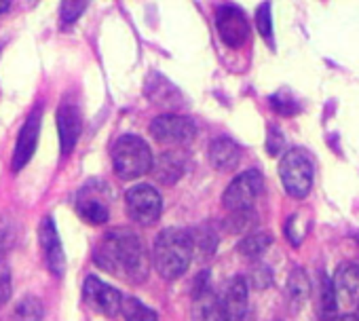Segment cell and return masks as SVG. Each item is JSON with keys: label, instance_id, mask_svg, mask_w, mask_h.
<instances>
[{"label": "cell", "instance_id": "obj_1", "mask_svg": "<svg viewBox=\"0 0 359 321\" xmlns=\"http://www.w3.org/2000/svg\"><path fill=\"white\" fill-rule=\"evenodd\" d=\"M93 258L100 268L129 283H142L148 277V256L144 243L127 228L108 231L100 239Z\"/></svg>", "mask_w": 359, "mask_h": 321}, {"label": "cell", "instance_id": "obj_2", "mask_svg": "<svg viewBox=\"0 0 359 321\" xmlns=\"http://www.w3.org/2000/svg\"><path fill=\"white\" fill-rule=\"evenodd\" d=\"M191 233L182 228H163L154 239L152 264L163 279H177L189 271L193 260Z\"/></svg>", "mask_w": 359, "mask_h": 321}, {"label": "cell", "instance_id": "obj_3", "mask_svg": "<svg viewBox=\"0 0 359 321\" xmlns=\"http://www.w3.org/2000/svg\"><path fill=\"white\" fill-rule=\"evenodd\" d=\"M112 165L123 180H135L148 174L152 168L150 146L137 135H121L112 146Z\"/></svg>", "mask_w": 359, "mask_h": 321}, {"label": "cell", "instance_id": "obj_4", "mask_svg": "<svg viewBox=\"0 0 359 321\" xmlns=\"http://www.w3.org/2000/svg\"><path fill=\"white\" fill-rule=\"evenodd\" d=\"M279 176L283 189L294 199H304L313 186V160L302 148L287 150L279 160Z\"/></svg>", "mask_w": 359, "mask_h": 321}, {"label": "cell", "instance_id": "obj_5", "mask_svg": "<svg viewBox=\"0 0 359 321\" xmlns=\"http://www.w3.org/2000/svg\"><path fill=\"white\" fill-rule=\"evenodd\" d=\"M262 189H264L262 174L256 172V170H248V172L239 174L229 184V189L224 191V197H222V205L231 214L233 212H241V210H252V205L260 197Z\"/></svg>", "mask_w": 359, "mask_h": 321}, {"label": "cell", "instance_id": "obj_6", "mask_svg": "<svg viewBox=\"0 0 359 321\" xmlns=\"http://www.w3.org/2000/svg\"><path fill=\"white\" fill-rule=\"evenodd\" d=\"M125 205H127V214L133 222L148 226V224H154L158 220L161 210H163V199L152 186L137 184L127 193Z\"/></svg>", "mask_w": 359, "mask_h": 321}, {"label": "cell", "instance_id": "obj_7", "mask_svg": "<svg viewBox=\"0 0 359 321\" xmlns=\"http://www.w3.org/2000/svg\"><path fill=\"white\" fill-rule=\"evenodd\" d=\"M76 212L89 224H106L110 218V195L102 182H89L76 195Z\"/></svg>", "mask_w": 359, "mask_h": 321}, {"label": "cell", "instance_id": "obj_8", "mask_svg": "<svg viewBox=\"0 0 359 321\" xmlns=\"http://www.w3.org/2000/svg\"><path fill=\"white\" fill-rule=\"evenodd\" d=\"M150 133L161 144H191L197 135V127L189 116L161 114L150 123Z\"/></svg>", "mask_w": 359, "mask_h": 321}, {"label": "cell", "instance_id": "obj_9", "mask_svg": "<svg viewBox=\"0 0 359 321\" xmlns=\"http://www.w3.org/2000/svg\"><path fill=\"white\" fill-rule=\"evenodd\" d=\"M216 28L226 47L239 49L250 39V22L235 5H222L216 13Z\"/></svg>", "mask_w": 359, "mask_h": 321}, {"label": "cell", "instance_id": "obj_10", "mask_svg": "<svg viewBox=\"0 0 359 321\" xmlns=\"http://www.w3.org/2000/svg\"><path fill=\"white\" fill-rule=\"evenodd\" d=\"M248 315V281L243 277H231L218 294L220 321H243Z\"/></svg>", "mask_w": 359, "mask_h": 321}, {"label": "cell", "instance_id": "obj_11", "mask_svg": "<svg viewBox=\"0 0 359 321\" xmlns=\"http://www.w3.org/2000/svg\"><path fill=\"white\" fill-rule=\"evenodd\" d=\"M83 296H85V302L100 315L114 317L116 313H121L123 294L118 289H114L112 285L104 283L102 279L93 277V275L87 277L83 283Z\"/></svg>", "mask_w": 359, "mask_h": 321}, {"label": "cell", "instance_id": "obj_12", "mask_svg": "<svg viewBox=\"0 0 359 321\" xmlns=\"http://www.w3.org/2000/svg\"><path fill=\"white\" fill-rule=\"evenodd\" d=\"M193 321H220V317H218V294L210 285V271L199 273L195 279Z\"/></svg>", "mask_w": 359, "mask_h": 321}, {"label": "cell", "instance_id": "obj_13", "mask_svg": "<svg viewBox=\"0 0 359 321\" xmlns=\"http://www.w3.org/2000/svg\"><path fill=\"white\" fill-rule=\"evenodd\" d=\"M39 133H41V108H36L28 121L24 123L18 142H15V152H13V172H20L28 165L32 158L36 144H39Z\"/></svg>", "mask_w": 359, "mask_h": 321}, {"label": "cell", "instance_id": "obj_14", "mask_svg": "<svg viewBox=\"0 0 359 321\" xmlns=\"http://www.w3.org/2000/svg\"><path fill=\"white\" fill-rule=\"evenodd\" d=\"M39 237H41L43 254H45V260H47L51 273L62 277L64 271H66V254H64V247H62V241H60V235H57L53 218H45L43 220Z\"/></svg>", "mask_w": 359, "mask_h": 321}, {"label": "cell", "instance_id": "obj_15", "mask_svg": "<svg viewBox=\"0 0 359 321\" xmlns=\"http://www.w3.org/2000/svg\"><path fill=\"white\" fill-rule=\"evenodd\" d=\"M57 127H60V139H62V154H70L76 146V139L81 135L83 118L81 110L72 102H64L57 110Z\"/></svg>", "mask_w": 359, "mask_h": 321}, {"label": "cell", "instance_id": "obj_16", "mask_svg": "<svg viewBox=\"0 0 359 321\" xmlns=\"http://www.w3.org/2000/svg\"><path fill=\"white\" fill-rule=\"evenodd\" d=\"M150 172L154 174V178L161 184L171 186V184H175L180 178L184 176V172H187V158H184V154H180V152H165L156 160H152Z\"/></svg>", "mask_w": 359, "mask_h": 321}, {"label": "cell", "instance_id": "obj_17", "mask_svg": "<svg viewBox=\"0 0 359 321\" xmlns=\"http://www.w3.org/2000/svg\"><path fill=\"white\" fill-rule=\"evenodd\" d=\"M332 283L338 304H353L359 300V271L353 262L340 264Z\"/></svg>", "mask_w": 359, "mask_h": 321}, {"label": "cell", "instance_id": "obj_18", "mask_svg": "<svg viewBox=\"0 0 359 321\" xmlns=\"http://www.w3.org/2000/svg\"><path fill=\"white\" fill-rule=\"evenodd\" d=\"M241 148L231 137H216L210 146V163L218 172H231L239 165Z\"/></svg>", "mask_w": 359, "mask_h": 321}, {"label": "cell", "instance_id": "obj_19", "mask_svg": "<svg viewBox=\"0 0 359 321\" xmlns=\"http://www.w3.org/2000/svg\"><path fill=\"white\" fill-rule=\"evenodd\" d=\"M191 241H193V254H197L199 258H210L218 247V233L210 224H203L191 233Z\"/></svg>", "mask_w": 359, "mask_h": 321}, {"label": "cell", "instance_id": "obj_20", "mask_svg": "<svg viewBox=\"0 0 359 321\" xmlns=\"http://www.w3.org/2000/svg\"><path fill=\"white\" fill-rule=\"evenodd\" d=\"M311 294V283L309 277L302 268H294L290 279H287V298L294 308H300Z\"/></svg>", "mask_w": 359, "mask_h": 321}, {"label": "cell", "instance_id": "obj_21", "mask_svg": "<svg viewBox=\"0 0 359 321\" xmlns=\"http://www.w3.org/2000/svg\"><path fill=\"white\" fill-rule=\"evenodd\" d=\"M271 243H273V237H271L269 233L256 231V233L248 235L245 239H241V243H239L237 250H239V254H241L243 258L254 260V258H260V256L269 250Z\"/></svg>", "mask_w": 359, "mask_h": 321}, {"label": "cell", "instance_id": "obj_22", "mask_svg": "<svg viewBox=\"0 0 359 321\" xmlns=\"http://www.w3.org/2000/svg\"><path fill=\"white\" fill-rule=\"evenodd\" d=\"M336 308H338V300H336L334 283L327 275H321V281H319V317L323 321H330L336 315Z\"/></svg>", "mask_w": 359, "mask_h": 321}, {"label": "cell", "instance_id": "obj_23", "mask_svg": "<svg viewBox=\"0 0 359 321\" xmlns=\"http://www.w3.org/2000/svg\"><path fill=\"white\" fill-rule=\"evenodd\" d=\"M121 315L125 317V321H158L156 313L133 296H123Z\"/></svg>", "mask_w": 359, "mask_h": 321}, {"label": "cell", "instance_id": "obj_24", "mask_svg": "<svg viewBox=\"0 0 359 321\" xmlns=\"http://www.w3.org/2000/svg\"><path fill=\"white\" fill-rule=\"evenodd\" d=\"M150 85H154V87H148V95H150V100H152L154 104L167 106V108L171 106V108H173V97L180 102V93L173 89L171 83H167L165 91L161 89V85H158V74H152V76H150Z\"/></svg>", "mask_w": 359, "mask_h": 321}, {"label": "cell", "instance_id": "obj_25", "mask_svg": "<svg viewBox=\"0 0 359 321\" xmlns=\"http://www.w3.org/2000/svg\"><path fill=\"white\" fill-rule=\"evenodd\" d=\"M15 313H18V321H43L45 308H43V302L36 296H26L18 304Z\"/></svg>", "mask_w": 359, "mask_h": 321}, {"label": "cell", "instance_id": "obj_26", "mask_svg": "<svg viewBox=\"0 0 359 321\" xmlns=\"http://www.w3.org/2000/svg\"><path fill=\"white\" fill-rule=\"evenodd\" d=\"M309 224H311V220H309L306 216H302V214H294V216L287 220V224H285V235H287V239H290L296 247L302 243V239H304V235H306V231H309Z\"/></svg>", "mask_w": 359, "mask_h": 321}, {"label": "cell", "instance_id": "obj_27", "mask_svg": "<svg viewBox=\"0 0 359 321\" xmlns=\"http://www.w3.org/2000/svg\"><path fill=\"white\" fill-rule=\"evenodd\" d=\"M256 222H258V218H256L254 210H241V212H233V214H231L229 226H231V231L241 233V231H250V228H254V226H256Z\"/></svg>", "mask_w": 359, "mask_h": 321}, {"label": "cell", "instance_id": "obj_28", "mask_svg": "<svg viewBox=\"0 0 359 321\" xmlns=\"http://www.w3.org/2000/svg\"><path fill=\"white\" fill-rule=\"evenodd\" d=\"M256 26H258V32L262 34V39H266L273 45V20H271V5L269 3L258 7Z\"/></svg>", "mask_w": 359, "mask_h": 321}, {"label": "cell", "instance_id": "obj_29", "mask_svg": "<svg viewBox=\"0 0 359 321\" xmlns=\"http://www.w3.org/2000/svg\"><path fill=\"white\" fill-rule=\"evenodd\" d=\"M11 273H9V266L5 262V258H0V306H3L5 302H9L11 298Z\"/></svg>", "mask_w": 359, "mask_h": 321}, {"label": "cell", "instance_id": "obj_30", "mask_svg": "<svg viewBox=\"0 0 359 321\" xmlns=\"http://www.w3.org/2000/svg\"><path fill=\"white\" fill-rule=\"evenodd\" d=\"M11 245H13V226L5 218H0V258L7 256Z\"/></svg>", "mask_w": 359, "mask_h": 321}, {"label": "cell", "instance_id": "obj_31", "mask_svg": "<svg viewBox=\"0 0 359 321\" xmlns=\"http://www.w3.org/2000/svg\"><path fill=\"white\" fill-rule=\"evenodd\" d=\"M250 277H252V285H254L256 289H264V287H269L271 281H273V273H271V268L264 266V264H258V266L252 271Z\"/></svg>", "mask_w": 359, "mask_h": 321}, {"label": "cell", "instance_id": "obj_32", "mask_svg": "<svg viewBox=\"0 0 359 321\" xmlns=\"http://www.w3.org/2000/svg\"><path fill=\"white\" fill-rule=\"evenodd\" d=\"M87 9V3H64L62 5V20L64 24H74Z\"/></svg>", "mask_w": 359, "mask_h": 321}, {"label": "cell", "instance_id": "obj_33", "mask_svg": "<svg viewBox=\"0 0 359 321\" xmlns=\"http://www.w3.org/2000/svg\"><path fill=\"white\" fill-rule=\"evenodd\" d=\"M281 146H283V133H281L275 125H271V129H269V139H266L269 154H277V152L281 150Z\"/></svg>", "mask_w": 359, "mask_h": 321}, {"label": "cell", "instance_id": "obj_34", "mask_svg": "<svg viewBox=\"0 0 359 321\" xmlns=\"http://www.w3.org/2000/svg\"><path fill=\"white\" fill-rule=\"evenodd\" d=\"M271 104L277 108V112H283V114H292V112H296L298 108H296V104L294 102H290L287 97H285V93H277L275 97H271Z\"/></svg>", "mask_w": 359, "mask_h": 321}, {"label": "cell", "instance_id": "obj_35", "mask_svg": "<svg viewBox=\"0 0 359 321\" xmlns=\"http://www.w3.org/2000/svg\"><path fill=\"white\" fill-rule=\"evenodd\" d=\"M334 321H359L355 315H351V313H346V315H340V317H336Z\"/></svg>", "mask_w": 359, "mask_h": 321}, {"label": "cell", "instance_id": "obj_36", "mask_svg": "<svg viewBox=\"0 0 359 321\" xmlns=\"http://www.w3.org/2000/svg\"><path fill=\"white\" fill-rule=\"evenodd\" d=\"M9 7H11V5L7 3V0H5V3H0V13H5V11H7Z\"/></svg>", "mask_w": 359, "mask_h": 321}, {"label": "cell", "instance_id": "obj_37", "mask_svg": "<svg viewBox=\"0 0 359 321\" xmlns=\"http://www.w3.org/2000/svg\"><path fill=\"white\" fill-rule=\"evenodd\" d=\"M357 319H359V300H357V315H355Z\"/></svg>", "mask_w": 359, "mask_h": 321}, {"label": "cell", "instance_id": "obj_38", "mask_svg": "<svg viewBox=\"0 0 359 321\" xmlns=\"http://www.w3.org/2000/svg\"><path fill=\"white\" fill-rule=\"evenodd\" d=\"M353 264H355V266H357V271H359V260H357V262H353Z\"/></svg>", "mask_w": 359, "mask_h": 321}]
</instances>
